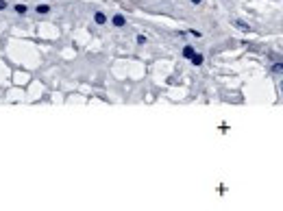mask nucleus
<instances>
[{
  "mask_svg": "<svg viewBox=\"0 0 283 211\" xmlns=\"http://www.w3.org/2000/svg\"><path fill=\"white\" fill-rule=\"evenodd\" d=\"M272 72H279V74H283V63H281V61L272 65Z\"/></svg>",
  "mask_w": 283,
  "mask_h": 211,
  "instance_id": "obj_8",
  "label": "nucleus"
},
{
  "mask_svg": "<svg viewBox=\"0 0 283 211\" xmlns=\"http://www.w3.org/2000/svg\"><path fill=\"white\" fill-rule=\"evenodd\" d=\"M124 24H126L124 15H113V26H124Z\"/></svg>",
  "mask_w": 283,
  "mask_h": 211,
  "instance_id": "obj_3",
  "label": "nucleus"
},
{
  "mask_svg": "<svg viewBox=\"0 0 283 211\" xmlns=\"http://www.w3.org/2000/svg\"><path fill=\"white\" fill-rule=\"evenodd\" d=\"M183 57H185V59H192V57H194V48H192V46H185V48H183Z\"/></svg>",
  "mask_w": 283,
  "mask_h": 211,
  "instance_id": "obj_4",
  "label": "nucleus"
},
{
  "mask_svg": "<svg viewBox=\"0 0 283 211\" xmlns=\"http://www.w3.org/2000/svg\"><path fill=\"white\" fill-rule=\"evenodd\" d=\"M281 94H283V81H281Z\"/></svg>",
  "mask_w": 283,
  "mask_h": 211,
  "instance_id": "obj_11",
  "label": "nucleus"
},
{
  "mask_svg": "<svg viewBox=\"0 0 283 211\" xmlns=\"http://www.w3.org/2000/svg\"><path fill=\"white\" fill-rule=\"evenodd\" d=\"M15 13L24 15V13H26V4H15Z\"/></svg>",
  "mask_w": 283,
  "mask_h": 211,
  "instance_id": "obj_7",
  "label": "nucleus"
},
{
  "mask_svg": "<svg viewBox=\"0 0 283 211\" xmlns=\"http://www.w3.org/2000/svg\"><path fill=\"white\" fill-rule=\"evenodd\" d=\"M192 2H194V4H198V2H200V0H192Z\"/></svg>",
  "mask_w": 283,
  "mask_h": 211,
  "instance_id": "obj_10",
  "label": "nucleus"
},
{
  "mask_svg": "<svg viewBox=\"0 0 283 211\" xmlns=\"http://www.w3.org/2000/svg\"><path fill=\"white\" fill-rule=\"evenodd\" d=\"M94 20H96V24H105L107 22V15L102 11H98V13H94Z\"/></svg>",
  "mask_w": 283,
  "mask_h": 211,
  "instance_id": "obj_2",
  "label": "nucleus"
},
{
  "mask_svg": "<svg viewBox=\"0 0 283 211\" xmlns=\"http://www.w3.org/2000/svg\"><path fill=\"white\" fill-rule=\"evenodd\" d=\"M50 9H48V4H37V13L39 15H44V13H48Z\"/></svg>",
  "mask_w": 283,
  "mask_h": 211,
  "instance_id": "obj_6",
  "label": "nucleus"
},
{
  "mask_svg": "<svg viewBox=\"0 0 283 211\" xmlns=\"http://www.w3.org/2000/svg\"><path fill=\"white\" fill-rule=\"evenodd\" d=\"M2 9H7V0H0V11Z\"/></svg>",
  "mask_w": 283,
  "mask_h": 211,
  "instance_id": "obj_9",
  "label": "nucleus"
},
{
  "mask_svg": "<svg viewBox=\"0 0 283 211\" xmlns=\"http://www.w3.org/2000/svg\"><path fill=\"white\" fill-rule=\"evenodd\" d=\"M192 63H194V65H200V63H203V54H196V52H194V57H192Z\"/></svg>",
  "mask_w": 283,
  "mask_h": 211,
  "instance_id": "obj_5",
  "label": "nucleus"
},
{
  "mask_svg": "<svg viewBox=\"0 0 283 211\" xmlns=\"http://www.w3.org/2000/svg\"><path fill=\"white\" fill-rule=\"evenodd\" d=\"M233 26L239 28L242 33H250V31H253V28H250V24H246L244 20H233Z\"/></svg>",
  "mask_w": 283,
  "mask_h": 211,
  "instance_id": "obj_1",
  "label": "nucleus"
}]
</instances>
